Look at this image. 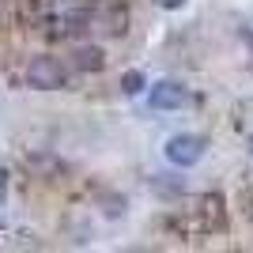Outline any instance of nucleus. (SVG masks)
Returning <instances> with one entry per match:
<instances>
[{"instance_id": "nucleus-1", "label": "nucleus", "mask_w": 253, "mask_h": 253, "mask_svg": "<svg viewBox=\"0 0 253 253\" xmlns=\"http://www.w3.org/2000/svg\"><path fill=\"white\" fill-rule=\"evenodd\" d=\"M223 223H227V215H223V197L219 193L197 197L193 208L185 211V227H189L193 234H215V231H223Z\"/></svg>"}, {"instance_id": "nucleus-2", "label": "nucleus", "mask_w": 253, "mask_h": 253, "mask_svg": "<svg viewBox=\"0 0 253 253\" xmlns=\"http://www.w3.org/2000/svg\"><path fill=\"white\" fill-rule=\"evenodd\" d=\"M27 84L38 87V91H61L68 84V68L57 57H34L27 64Z\"/></svg>"}, {"instance_id": "nucleus-3", "label": "nucleus", "mask_w": 253, "mask_h": 253, "mask_svg": "<svg viewBox=\"0 0 253 253\" xmlns=\"http://www.w3.org/2000/svg\"><path fill=\"white\" fill-rule=\"evenodd\" d=\"M204 148H208L204 136H197V132H178V136L167 140V159L174 167H193V163H201Z\"/></svg>"}, {"instance_id": "nucleus-4", "label": "nucleus", "mask_w": 253, "mask_h": 253, "mask_svg": "<svg viewBox=\"0 0 253 253\" xmlns=\"http://www.w3.org/2000/svg\"><path fill=\"white\" fill-rule=\"evenodd\" d=\"M148 102L155 106V110H181V106L189 102V91L181 84H174V80H159V84H151Z\"/></svg>"}, {"instance_id": "nucleus-5", "label": "nucleus", "mask_w": 253, "mask_h": 253, "mask_svg": "<svg viewBox=\"0 0 253 253\" xmlns=\"http://www.w3.org/2000/svg\"><path fill=\"white\" fill-rule=\"evenodd\" d=\"M72 64L80 68V72H102L106 68V53L98 49V45H80V49L72 53Z\"/></svg>"}, {"instance_id": "nucleus-6", "label": "nucleus", "mask_w": 253, "mask_h": 253, "mask_svg": "<svg viewBox=\"0 0 253 253\" xmlns=\"http://www.w3.org/2000/svg\"><path fill=\"white\" fill-rule=\"evenodd\" d=\"M144 87H148V80H144V72H136V68L121 76V91H125V95H140Z\"/></svg>"}, {"instance_id": "nucleus-7", "label": "nucleus", "mask_w": 253, "mask_h": 253, "mask_svg": "<svg viewBox=\"0 0 253 253\" xmlns=\"http://www.w3.org/2000/svg\"><path fill=\"white\" fill-rule=\"evenodd\" d=\"M4 197H8V174L0 170V204H4Z\"/></svg>"}, {"instance_id": "nucleus-8", "label": "nucleus", "mask_w": 253, "mask_h": 253, "mask_svg": "<svg viewBox=\"0 0 253 253\" xmlns=\"http://www.w3.org/2000/svg\"><path fill=\"white\" fill-rule=\"evenodd\" d=\"M155 4H159V8H170V11H174V8H181L185 0H155Z\"/></svg>"}, {"instance_id": "nucleus-9", "label": "nucleus", "mask_w": 253, "mask_h": 253, "mask_svg": "<svg viewBox=\"0 0 253 253\" xmlns=\"http://www.w3.org/2000/svg\"><path fill=\"white\" fill-rule=\"evenodd\" d=\"M242 38H246V45H253V34H250V31H246V34H242Z\"/></svg>"}, {"instance_id": "nucleus-10", "label": "nucleus", "mask_w": 253, "mask_h": 253, "mask_svg": "<svg viewBox=\"0 0 253 253\" xmlns=\"http://www.w3.org/2000/svg\"><path fill=\"white\" fill-rule=\"evenodd\" d=\"M250 155H253V132H250Z\"/></svg>"}]
</instances>
